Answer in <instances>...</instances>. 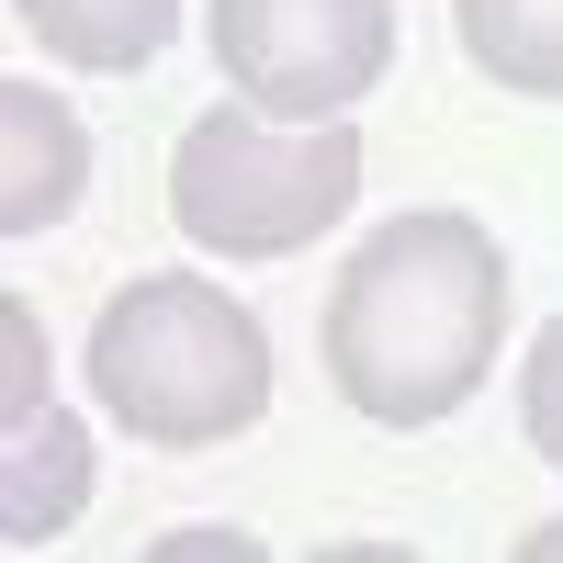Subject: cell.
<instances>
[{
	"mask_svg": "<svg viewBox=\"0 0 563 563\" xmlns=\"http://www.w3.org/2000/svg\"><path fill=\"white\" fill-rule=\"evenodd\" d=\"M507 339V260L474 214H395L339 260L327 294V384L372 429H440L485 395Z\"/></svg>",
	"mask_w": 563,
	"mask_h": 563,
	"instance_id": "obj_1",
	"label": "cell"
},
{
	"mask_svg": "<svg viewBox=\"0 0 563 563\" xmlns=\"http://www.w3.org/2000/svg\"><path fill=\"white\" fill-rule=\"evenodd\" d=\"M90 395L113 429L158 451H214L271 417V327L203 271H147L124 282L90 327Z\"/></svg>",
	"mask_w": 563,
	"mask_h": 563,
	"instance_id": "obj_2",
	"label": "cell"
},
{
	"mask_svg": "<svg viewBox=\"0 0 563 563\" xmlns=\"http://www.w3.org/2000/svg\"><path fill=\"white\" fill-rule=\"evenodd\" d=\"M350 203H361L350 113L282 124L260 102H214V113H192V135H180V158H169V214H180V238L214 249V260H294Z\"/></svg>",
	"mask_w": 563,
	"mask_h": 563,
	"instance_id": "obj_3",
	"label": "cell"
},
{
	"mask_svg": "<svg viewBox=\"0 0 563 563\" xmlns=\"http://www.w3.org/2000/svg\"><path fill=\"white\" fill-rule=\"evenodd\" d=\"M214 68L282 124H327L395 79V0H214Z\"/></svg>",
	"mask_w": 563,
	"mask_h": 563,
	"instance_id": "obj_4",
	"label": "cell"
},
{
	"mask_svg": "<svg viewBox=\"0 0 563 563\" xmlns=\"http://www.w3.org/2000/svg\"><path fill=\"white\" fill-rule=\"evenodd\" d=\"M0 135H12L0 225H12V238H45V225L79 203V180H90V135H79V113L57 90H34V79H0Z\"/></svg>",
	"mask_w": 563,
	"mask_h": 563,
	"instance_id": "obj_5",
	"label": "cell"
},
{
	"mask_svg": "<svg viewBox=\"0 0 563 563\" xmlns=\"http://www.w3.org/2000/svg\"><path fill=\"white\" fill-rule=\"evenodd\" d=\"M79 496H90V440H79V417L57 406H34L12 417V451H0V541H57L79 519Z\"/></svg>",
	"mask_w": 563,
	"mask_h": 563,
	"instance_id": "obj_6",
	"label": "cell"
},
{
	"mask_svg": "<svg viewBox=\"0 0 563 563\" xmlns=\"http://www.w3.org/2000/svg\"><path fill=\"white\" fill-rule=\"evenodd\" d=\"M12 23H23L57 68L124 79V68H147L158 45L180 34V0H12Z\"/></svg>",
	"mask_w": 563,
	"mask_h": 563,
	"instance_id": "obj_7",
	"label": "cell"
},
{
	"mask_svg": "<svg viewBox=\"0 0 563 563\" xmlns=\"http://www.w3.org/2000/svg\"><path fill=\"white\" fill-rule=\"evenodd\" d=\"M451 23H462V57L496 90L563 102V0H451Z\"/></svg>",
	"mask_w": 563,
	"mask_h": 563,
	"instance_id": "obj_8",
	"label": "cell"
},
{
	"mask_svg": "<svg viewBox=\"0 0 563 563\" xmlns=\"http://www.w3.org/2000/svg\"><path fill=\"white\" fill-rule=\"evenodd\" d=\"M519 429H530V451L563 474V316L541 327V350H530V372H519Z\"/></svg>",
	"mask_w": 563,
	"mask_h": 563,
	"instance_id": "obj_9",
	"label": "cell"
}]
</instances>
